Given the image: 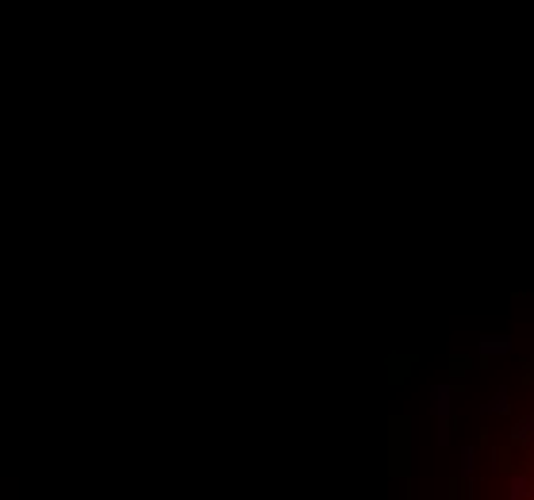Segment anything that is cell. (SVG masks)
I'll use <instances>...</instances> for the list:
<instances>
[{
  "label": "cell",
  "mask_w": 534,
  "mask_h": 500,
  "mask_svg": "<svg viewBox=\"0 0 534 500\" xmlns=\"http://www.w3.org/2000/svg\"><path fill=\"white\" fill-rule=\"evenodd\" d=\"M476 350H481V358H496V354L511 350V339L508 335H484V339H476Z\"/></svg>",
  "instance_id": "cell-2"
},
{
  "label": "cell",
  "mask_w": 534,
  "mask_h": 500,
  "mask_svg": "<svg viewBox=\"0 0 534 500\" xmlns=\"http://www.w3.org/2000/svg\"><path fill=\"white\" fill-rule=\"evenodd\" d=\"M531 474H511V485H508V500H531Z\"/></svg>",
  "instance_id": "cell-3"
},
{
  "label": "cell",
  "mask_w": 534,
  "mask_h": 500,
  "mask_svg": "<svg viewBox=\"0 0 534 500\" xmlns=\"http://www.w3.org/2000/svg\"><path fill=\"white\" fill-rule=\"evenodd\" d=\"M511 439H515V442H531V439H534V416L515 419V427H511Z\"/></svg>",
  "instance_id": "cell-5"
},
{
  "label": "cell",
  "mask_w": 534,
  "mask_h": 500,
  "mask_svg": "<svg viewBox=\"0 0 534 500\" xmlns=\"http://www.w3.org/2000/svg\"><path fill=\"white\" fill-rule=\"evenodd\" d=\"M454 427H450V419H438V442H442V447H450V439H454Z\"/></svg>",
  "instance_id": "cell-7"
},
{
  "label": "cell",
  "mask_w": 534,
  "mask_h": 500,
  "mask_svg": "<svg viewBox=\"0 0 534 500\" xmlns=\"http://www.w3.org/2000/svg\"><path fill=\"white\" fill-rule=\"evenodd\" d=\"M450 397H454L450 385H431V412H434V419H450Z\"/></svg>",
  "instance_id": "cell-1"
},
{
  "label": "cell",
  "mask_w": 534,
  "mask_h": 500,
  "mask_svg": "<svg viewBox=\"0 0 534 500\" xmlns=\"http://www.w3.org/2000/svg\"><path fill=\"white\" fill-rule=\"evenodd\" d=\"M461 474H473V447H461Z\"/></svg>",
  "instance_id": "cell-6"
},
{
  "label": "cell",
  "mask_w": 534,
  "mask_h": 500,
  "mask_svg": "<svg viewBox=\"0 0 534 500\" xmlns=\"http://www.w3.org/2000/svg\"><path fill=\"white\" fill-rule=\"evenodd\" d=\"M508 408H511V392L508 389H496L492 400H484V404H481L484 416H496V412H508Z\"/></svg>",
  "instance_id": "cell-4"
}]
</instances>
